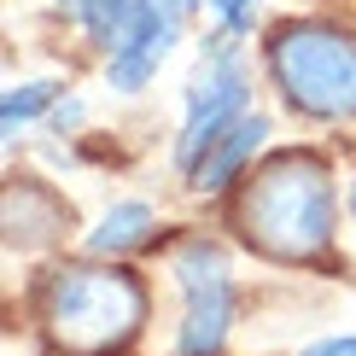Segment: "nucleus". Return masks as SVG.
<instances>
[{"instance_id":"obj_3","label":"nucleus","mask_w":356,"mask_h":356,"mask_svg":"<svg viewBox=\"0 0 356 356\" xmlns=\"http://www.w3.org/2000/svg\"><path fill=\"white\" fill-rule=\"evenodd\" d=\"M269 76L298 111L345 123L356 117V35L333 24H286L269 41Z\"/></svg>"},{"instance_id":"obj_9","label":"nucleus","mask_w":356,"mask_h":356,"mask_svg":"<svg viewBox=\"0 0 356 356\" xmlns=\"http://www.w3.org/2000/svg\"><path fill=\"white\" fill-rule=\"evenodd\" d=\"M175 35H181V24H175V18H164L158 29H146L140 41H129L123 53H111V58H106V76H111V88H123V94H135V88H146V82L158 76V65L170 58Z\"/></svg>"},{"instance_id":"obj_5","label":"nucleus","mask_w":356,"mask_h":356,"mask_svg":"<svg viewBox=\"0 0 356 356\" xmlns=\"http://www.w3.org/2000/svg\"><path fill=\"white\" fill-rule=\"evenodd\" d=\"M170 269H175L181 298H187L175 350H181V356H222V339H228V321H234V280H228V257H222V245L187 240L170 257Z\"/></svg>"},{"instance_id":"obj_15","label":"nucleus","mask_w":356,"mask_h":356,"mask_svg":"<svg viewBox=\"0 0 356 356\" xmlns=\"http://www.w3.org/2000/svg\"><path fill=\"white\" fill-rule=\"evenodd\" d=\"M158 6H164V12H170V18H175V24H181V18H187V12H193V6H199V0H158Z\"/></svg>"},{"instance_id":"obj_13","label":"nucleus","mask_w":356,"mask_h":356,"mask_svg":"<svg viewBox=\"0 0 356 356\" xmlns=\"http://www.w3.org/2000/svg\"><path fill=\"white\" fill-rule=\"evenodd\" d=\"M298 356H356V339H350V333H333V339H316V345H304Z\"/></svg>"},{"instance_id":"obj_7","label":"nucleus","mask_w":356,"mask_h":356,"mask_svg":"<svg viewBox=\"0 0 356 356\" xmlns=\"http://www.w3.org/2000/svg\"><path fill=\"white\" fill-rule=\"evenodd\" d=\"M58 228H70V204H58L41 181H12L6 187V240L18 251L47 245Z\"/></svg>"},{"instance_id":"obj_14","label":"nucleus","mask_w":356,"mask_h":356,"mask_svg":"<svg viewBox=\"0 0 356 356\" xmlns=\"http://www.w3.org/2000/svg\"><path fill=\"white\" fill-rule=\"evenodd\" d=\"M76 123H82V99H65V106H53V117H47L53 135H70Z\"/></svg>"},{"instance_id":"obj_8","label":"nucleus","mask_w":356,"mask_h":356,"mask_svg":"<svg viewBox=\"0 0 356 356\" xmlns=\"http://www.w3.org/2000/svg\"><path fill=\"white\" fill-rule=\"evenodd\" d=\"M263 135H269V117H263V111H245L240 123H234L228 135H222V140L211 146V152H204V164L193 170V187H204V193L228 187L234 175H240V170L251 164V152L263 146Z\"/></svg>"},{"instance_id":"obj_4","label":"nucleus","mask_w":356,"mask_h":356,"mask_svg":"<svg viewBox=\"0 0 356 356\" xmlns=\"http://www.w3.org/2000/svg\"><path fill=\"white\" fill-rule=\"evenodd\" d=\"M240 117H245V70L234 58V35L216 29V35H204V65H199V76L187 88V123H181V140H175V164L193 175L204 164V152Z\"/></svg>"},{"instance_id":"obj_1","label":"nucleus","mask_w":356,"mask_h":356,"mask_svg":"<svg viewBox=\"0 0 356 356\" xmlns=\"http://www.w3.org/2000/svg\"><path fill=\"white\" fill-rule=\"evenodd\" d=\"M240 228L280 263H309L333 245V175L321 158L286 152L251 175L240 199Z\"/></svg>"},{"instance_id":"obj_6","label":"nucleus","mask_w":356,"mask_h":356,"mask_svg":"<svg viewBox=\"0 0 356 356\" xmlns=\"http://www.w3.org/2000/svg\"><path fill=\"white\" fill-rule=\"evenodd\" d=\"M58 12H65L70 24L88 29V41H94L99 53H123L129 41H140L146 29H158L170 18L158 0H58Z\"/></svg>"},{"instance_id":"obj_2","label":"nucleus","mask_w":356,"mask_h":356,"mask_svg":"<svg viewBox=\"0 0 356 356\" xmlns=\"http://www.w3.org/2000/svg\"><path fill=\"white\" fill-rule=\"evenodd\" d=\"M146 292L129 269L70 263L53 269L41 286V327L65 356H111L140 333Z\"/></svg>"},{"instance_id":"obj_16","label":"nucleus","mask_w":356,"mask_h":356,"mask_svg":"<svg viewBox=\"0 0 356 356\" xmlns=\"http://www.w3.org/2000/svg\"><path fill=\"white\" fill-rule=\"evenodd\" d=\"M350 211H356V187H350Z\"/></svg>"},{"instance_id":"obj_11","label":"nucleus","mask_w":356,"mask_h":356,"mask_svg":"<svg viewBox=\"0 0 356 356\" xmlns=\"http://www.w3.org/2000/svg\"><path fill=\"white\" fill-rule=\"evenodd\" d=\"M53 99V82H24L6 94V106H0V123H6V135H18V123H29V117H41Z\"/></svg>"},{"instance_id":"obj_10","label":"nucleus","mask_w":356,"mask_h":356,"mask_svg":"<svg viewBox=\"0 0 356 356\" xmlns=\"http://www.w3.org/2000/svg\"><path fill=\"white\" fill-rule=\"evenodd\" d=\"M152 228H158L152 204L123 199V204H111V211L99 216V228L88 234V251H94V257H123V251H135V245L152 240Z\"/></svg>"},{"instance_id":"obj_12","label":"nucleus","mask_w":356,"mask_h":356,"mask_svg":"<svg viewBox=\"0 0 356 356\" xmlns=\"http://www.w3.org/2000/svg\"><path fill=\"white\" fill-rule=\"evenodd\" d=\"M204 6L222 18V29H228V35H245V29H251V12H257V0H204Z\"/></svg>"}]
</instances>
